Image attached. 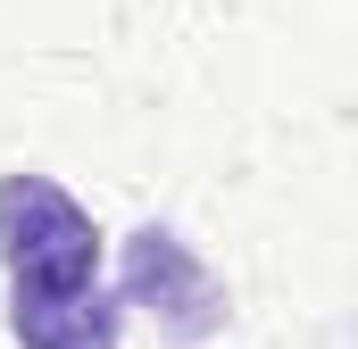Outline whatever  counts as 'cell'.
Returning a JSON list of instances; mask_svg holds the SVG:
<instances>
[{
	"mask_svg": "<svg viewBox=\"0 0 358 349\" xmlns=\"http://www.w3.org/2000/svg\"><path fill=\"white\" fill-rule=\"evenodd\" d=\"M0 266H8V291L100 283V225L50 174H0Z\"/></svg>",
	"mask_w": 358,
	"mask_h": 349,
	"instance_id": "obj_1",
	"label": "cell"
},
{
	"mask_svg": "<svg viewBox=\"0 0 358 349\" xmlns=\"http://www.w3.org/2000/svg\"><path fill=\"white\" fill-rule=\"evenodd\" d=\"M117 299L142 308L176 349L225 333V283L200 266V250L176 225H134L125 233V250H117Z\"/></svg>",
	"mask_w": 358,
	"mask_h": 349,
	"instance_id": "obj_2",
	"label": "cell"
},
{
	"mask_svg": "<svg viewBox=\"0 0 358 349\" xmlns=\"http://www.w3.org/2000/svg\"><path fill=\"white\" fill-rule=\"evenodd\" d=\"M8 333L17 349H117L125 341V299L76 283V291H8Z\"/></svg>",
	"mask_w": 358,
	"mask_h": 349,
	"instance_id": "obj_3",
	"label": "cell"
}]
</instances>
